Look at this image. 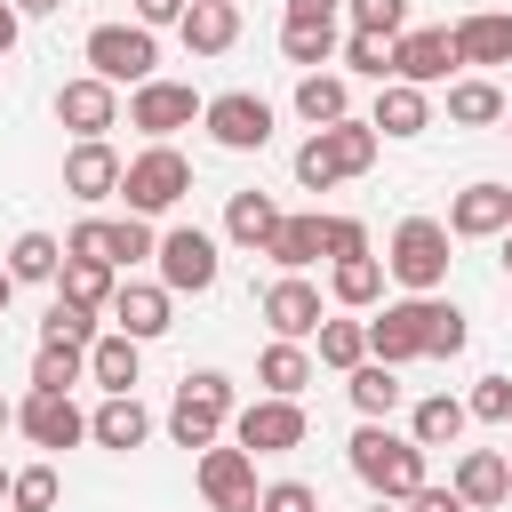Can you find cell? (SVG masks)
<instances>
[{"label":"cell","mask_w":512,"mask_h":512,"mask_svg":"<svg viewBox=\"0 0 512 512\" xmlns=\"http://www.w3.org/2000/svg\"><path fill=\"white\" fill-rule=\"evenodd\" d=\"M112 288H120V272L96 264V256H64V272H56V296L80 304V312H112Z\"/></svg>","instance_id":"obj_28"},{"label":"cell","mask_w":512,"mask_h":512,"mask_svg":"<svg viewBox=\"0 0 512 512\" xmlns=\"http://www.w3.org/2000/svg\"><path fill=\"white\" fill-rule=\"evenodd\" d=\"M224 8H240V0H224Z\"/></svg>","instance_id":"obj_59"},{"label":"cell","mask_w":512,"mask_h":512,"mask_svg":"<svg viewBox=\"0 0 512 512\" xmlns=\"http://www.w3.org/2000/svg\"><path fill=\"white\" fill-rule=\"evenodd\" d=\"M344 392H352L360 424H384V416L400 408V368H384V360H360V368L344 376Z\"/></svg>","instance_id":"obj_33"},{"label":"cell","mask_w":512,"mask_h":512,"mask_svg":"<svg viewBox=\"0 0 512 512\" xmlns=\"http://www.w3.org/2000/svg\"><path fill=\"white\" fill-rule=\"evenodd\" d=\"M368 128H376V136H392V144H400V136H424V128H432V96H424V88H408V80H384V88H376Z\"/></svg>","instance_id":"obj_23"},{"label":"cell","mask_w":512,"mask_h":512,"mask_svg":"<svg viewBox=\"0 0 512 512\" xmlns=\"http://www.w3.org/2000/svg\"><path fill=\"white\" fill-rule=\"evenodd\" d=\"M56 120H64L80 144H96L104 128H120V88H104L96 72H80V80L56 88Z\"/></svg>","instance_id":"obj_17"},{"label":"cell","mask_w":512,"mask_h":512,"mask_svg":"<svg viewBox=\"0 0 512 512\" xmlns=\"http://www.w3.org/2000/svg\"><path fill=\"white\" fill-rule=\"evenodd\" d=\"M504 240H512V224H504Z\"/></svg>","instance_id":"obj_60"},{"label":"cell","mask_w":512,"mask_h":512,"mask_svg":"<svg viewBox=\"0 0 512 512\" xmlns=\"http://www.w3.org/2000/svg\"><path fill=\"white\" fill-rule=\"evenodd\" d=\"M296 112H304L312 128L352 120V88H344V72H304V80H296Z\"/></svg>","instance_id":"obj_35"},{"label":"cell","mask_w":512,"mask_h":512,"mask_svg":"<svg viewBox=\"0 0 512 512\" xmlns=\"http://www.w3.org/2000/svg\"><path fill=\"white\" fill-rule=\"evenodd\" d=\"M344 456H352L360 488H376L384 504H408V496L424 488V448H416L408 432H392V424H360Z\"/></svg>","instance_id":"obj_2"},{"label":"cell","mask_w":512,"mask_h":512,"mask_svg":"<svg viewBox=\"0 0 512 512\" xmlns=\"http://www.w3.org/2000/svg\"><path fill=\"white\" fill-rule=\"evenodd\" d=\"M184 192H192V160H184L176 144H144V152L120 168V200H128V216H168Z\"/></svg>","instance_id":"obj_5"},{"label":"cell","mask_w":512,"mask_h":512,"mask_svg":"<svg viewBox=\"0 0 512 512\" xmlns=\"http://www.w3.org/2000/svg\"><path fill=\"white\" fill-rule=\"evenodd\" d=\"M160 248V232H152V216H104V264L112 272H128V264H144Z\"/></svg>","instance_id":"obj_36"},{"label":"cell","mask_w":512,"mask_h":512,"mask_svg":"<svg viewBox=\"0 0 512 512\" xmlns=\"http://www.w3.org/2000/svg\"><path fill=\"white\" fill-rule=\"evenodd\" d=\"M64 272V240L56 232H16L8 240V280L16 288H40V280H56Z\"/></svg>","instance_id":"obj_32"},{"label":"cell","mask_w":512,"mask_h":512,"mask_svg":"<svg viewBox=\"0 0 512 512\" xmlns=\"http://www.w3.org/2000/svg\"><path fill=\"white\" fill-rule=\"evenodd\" d=\"M16 24H24V16H16V8L0 0V64H8V48H16Z\"/></svg>","instance_id":"obj_50"},{"label":"cell","mask_w":512,"mask_h":512,"mask_svg":"<svg viewBox=\"0 0 512 512\" xmlns=\"http://www.w3.org/2000/svg\"><path fill=\"white\" fill-rule=\"evenodd\" d=\"M152 264H160V288H168V296H208L216 272H224L216 232H200V224H168L160 248H152Z\"/></svg>","instance_id":"obj_7"},{"label":"cell","mask_w":512,"mask_h":512,"mask_svg":"<svg viewBox=\"0 0 512 512\" xmlns=\"http://www.w3.org/2000/svg\"><path fill=\"white\" fill-rule=\"evenodd\" d=\"M96 336H104V328H96V312H80V304H64V296H56V304H48V320H40V344H80V352H88Z\"/></svg>","instance_id":"obj_42"},{"label":"cell","mask_w":512,"mask_h":512,"mask_svg":"<svg viewBox=\"0 0 512 512\" xmlns=\"http://www.w3.org/2000/svg\"><path fill=\"white\" fill-rule=\"evenodd\" d=\"M8 424H16V408H8V400H0V432H8Z\"/></svg>","instance_id":"obj_54"},{"label":"cell","mask_w":512,"mask_h":512,"mask_svg":"<svg viewBox=\"0 0 512 512\" xmlns=\"http://www.w3.org/2000/svg\"><path fill=\"white\" fill-rule=\"evenodd\" d=\"M336 56H344V72H360V80H376V88L392 80V40H384V32H352Z\"/></svg>","instance_id":"obj_41"},{"label":"cell","mask_w":512,"mask_h":512,"mask_svg":"<svg viewBox=\"0 0 512 512\" xmlns=\"http://www.w3.org/2000/svg\"><path fill=\"white\" fill-rule=\"evenodd\" d=\"M200 128H208L224 152H264V144H272V104H264L256 88H224V96L200 104Z\"/></svg>","instance_id":"obj_9"},{"label":"cell","mask_w":512,"mask_h":512,"mask_svg":"<svg viewBox=\"0 0 512 512\" xmlns=\"http://www.w3.org/2000/svg\"><path fill=\"white\" fill-rule=\"evenodd\" d=\"M192 480H200V504L208 512H256V456L248 448H200L192 456Z\"/></svg>","instance_id":"obj_11"},{"label":"cell","mask_w":512,"mask_h":512,"mask_svg":"<svg viewBox=\"0 0 512 512\" xmlns=\"http://www.w3.org/2000/svg\"><path fill=\"white\" fill-rule=\"evenodd\" d=\"M56 496H64L56 464H24V472H8V512H56Z\"/></svg>","instance_id":"obj_40"},{"label":"cell","mask_w":512,"mask_h":512,"mask_svg":"<svg viewBox=\"0 0 512 512\" xmlns=\"http://www.w3.org/2000/svg\"><path fill=\"white\" fill-rule=\"evenodd\" d=\"M176 40H184L192 56H224V48L240 40V8H224V0H192L184 24H176Z\"/></svg>","instance_id":"obj_24"},{"label":"cell","mask_w":512,"mask_h":512,"mask_svg":"<svg viewBox=\"0 0 512 512\" xmlns=\"http://www.w3.org/2000/svg\"><path fill=\"white\" fill-rule=\"evenodd\" d=\"M304 400H248V408H232V448H248V456H280V448H304Z\"/></svg>","instance_id":"obj_10"},{"label":"cell","mask_w":512,"mask_h":512,"mask_svg":"<svg viewBox=\"0 0 512 512\" xmlns=\"http://www.w3.org/2000/svg\"><path fill=\"white\" fill-rule=\"evenodd\" d=\"M88 440H96V448H112V456H128V448H144V440H152V408H144L136 392H104V408L88 416Z\"/></svg>","instance_id":"obj_21"},{"label":"cell","mask_w":512,"mask_h":512,"mask_svg":"<svg viewBox=\"0 0 512 512\" xmlns=\"http://www.w3.org/2000/svg\"><path fill=\"white\" fill-rule=\"evenodd\" d=\"M272 232H280V200H272V192H232V200H224V240H232V248H256V256H264Z\"/></svg>","instance_id":"obj_26"},{"label":"cell","mask_w":512,"mask_h":512,"mask_svg":"<svg viewBox=\"0 0 512 512\" xmlns=\"http://www.w3.org/2000/svg\"><path fill=\"white\" fill-rule=\"evenodd\" d=\"M432 312H440V296H400V304H384L376 320H360V328H368V360H384V368L424 360V352H432Z\"/></svg>","instance_id":"obj_8"},{"label":"cell","mask_w":512,"mask_h":512,"mask_svg":"<svg viewBox=\"0 0 512 512\" xmlns=\"http://www.w3.org/2000/svg\"><path fill=\"white\" fill-rule=\"evenodd\" d=\"M344 8H352V32H384V40L408 32V0H344Z\"/></svg>","instance_id":"obj_44"},{"label":"cell","mask_w":512,"mask_h":512,"mask_svg":"<svg viewBox=\"0 0 512 512\" xmlns=\"http://www.w3.org/2000/svg\"><path fill=\"white\" fill-rule=\"evenodd\" d=\"M336 48H344L336 16H288V24H280V56H288V64H304V72L336 64Z\"/></svg>","instance_id":"obj_25"},{"label":"cell","mask_w":512,"mask_h":512,"mask_svg":"<svg viewBox=\"0 0 512 512\" xmlns=\"http://www.w3.org/2000/svg\"><path fill=\"white\" fill-rule=\"evenodd\" d=\"M368 512H392V504H384V496H376V504H368Z\"/></svg>","instance_id":"obj_55"},{"label":"cell","mask_w":512,"mask_h":512,"mask_svg":"<svg viewBox=\"0 0 512 512\" xmlns=\"http://www.w3.org/2000/svg\"><path fill=\"white\" fill-rule=\"evenodd\" d=\"M8 8H16V16H56L64 0H8Z\"/></svg>","instance_id":"obj_52"},{"label":"cell","mask_w":512,"mask_h":512,"mask_svg":"<svg viewBox=\"0 0 512 512\" xmlns=\"http://www.w3.org/2000/svg\"><path fill=\"white\" fill-rule=\"evenodd\" d=\"M512 224V184H464L456 200H448V240H496Z\"/></svg>","instance_id":"obj_18"},{"label":"cell","mask_w":512,"mask_h":512,"mask_svg":"<svg viewBox=\"0 0 512 512\" xmlns=\"http://www.w3.org/2000/svg\"><path fill=\"white\" fill-rule=\"evenodd\" d=\"M320 256H328V264L376 256V248H368V224H360V216H320Z\"/></svg>","instance_id":"obj_43"},{"label":"cell","mask_w":512,"mask_h":512,"mask_svg":"<svg viewBox=\"0 0 512 512\" xmlns=\"http://www.w3.org/2000/svg\"><path fill=\"white\" fill-rule=\"evenodd\" d=\"M504 272H512V240H504Z\"/></svg>","instance_id":"obj_56"},{"label":"cell","mask_w":512,"mask_h":512,"mask_svg":"<svg viewBox=\"0 0 512 512\" xmlns=\"http://www.w3.org/2000/svg\"><path fill=\"white\" fill-rule=\"evenodd\" d=\"M448 488L464 496V512L512 504V456H496V448H464V456H456V480H448Z\"/></svg>","instance_id":"obj_20"},{"label":"cell","mask_w":512,"mask_h":512,"mask_svg":"<svg viewBox=\"0 0 512 512\" xmlns=\"http://www.w3.org/2000/svg\"><path fill=\"white\" fill-rule=\"evenodd\" d=\"M184 8H192V0H136V24H144V32H160V24H184Z\"/></svg>","instance_id":"obj_48"},{"label":"cell","mask_w":512,"mask_h":512,"mask_svg":"<svg viewBox=\"0 0 512 512\" xmlns=\"http://www.w3.org/2000/svg\"><path fill=\"white\" fill-rule=\"evenodd\" d=\"M344 0H288V16H336Z\"/></svg>","instance_id":"obj_51"},{"label":"cell","mask_w":512,"mask_h":512,"mask_svg":"<svg viewBox=\"0 0 512 512\" xmlns=\"http://www.w3.org/2000/svg\"><path fill=\"white\" fill-rule=\"evenodd\" d=\"M504 136H512V104H504Z\"/></svg>","instance_id":"obj_57"},{"label":"cell","mask_w":512,"mask_h":512,"mask_svg":"<svg viewBox=\"0 0 512 512\" xmlns=\"http://www.w3.org/2000/svg\"><path fill=\"white\" fill-rule=\"evenodd\" d=\"M464 336H472V328H464V312L440 296V312H432V352H424V360H456V352H464Z\"/></svg>","instance_id":"obj_46"},{"label":"cell","mask_w":512,"mask_h":512,"mask_svg":"<svg viewBox=\"0 0 512 512\" xmlns=\"http://www.w3.org/2000/svg\"><path fill=\"white\" fill-rule=\"evenodd\" d=\"M232 376L224 368H192L184 384H176V400H168V440L176 448H216V432L232 424Z\"/></svg>","instance_id":"obj_4"},{"label":"cell","mask_w":512,"mask_h":512,"mask_svg":"<svg viewBox=\"0 0 512 512\" xmlns=\"http://www.w3.org/2000/svg\"><path fill=\"white\" fill-rule=\"evenodd\" d=\"M120 168H128V160H120L104 136H96V144H72V152H64V192L88 200V208H96V200H120Z\"/></svg>","instance_id":"obj_19"},{"label":"cell","mask_w":512,"mask_h":512,"mask_svg":"<svg viewBox=\"0 0 512 512\" xmlns=\"http://www.w3.org/2000/svg\"><path fill=\"white\" fill-rule=\"evenodd\" d=\"M448 72H456L448 24H424V32H400V40H392V80H408V88H448Z\"/></svg>","instance_id":"obj_14"},{"label":"cell","mask_w":512,"mask_h":512,"mask_svg":"<svg viewBox=\"0 0 512 512\" xmlns=\"http://www.w3.org/2000/svg\"><path fill=\"white\" fill-rule=\"evenodd\" d=\"M408 512H464V496H456V488H432V480H424V488L408 496Z\"/></svg>","instance_id":"obj_49"},{"label":"cell","mask_w":512,"mask_h":512,"mask_svg":"<svg viewBox=\"0 0 512 512\" xmlns=\"http://www.w3.org/2000/svg\"><path fill=\"white\" fill-rule=\"evenodd\" d=\"M328 296H336L344 312H368V304L384 296V256H344V264H328Z\"/></svg>","instance_id":"obj_34"},{"label":"cell","mask_w":512,"mask_h":512,"mask_svg":"<svg viewBox=\"0 0 512 512\" xmlns=\"http://www.w3.org/2000/svg\"><path fill=\"white\" fill-rule=\"evenodd\" d=\"M88 376H96L104 392H136V376H144V344H128L120 328H104V336L88 344Z\"/></svg>","instance_id":"obj_29"},{"label":"cell","mask_w":512,"mask_h":512,"mask_svg":"<svg viewBox=\"0 0 512 512\" xmlns=\"http://www.w3.org/2000/svg\"><path fill=\"white\" fill-rule=\"evenodd\" d=\"M264 256H272L280 272H304V264H320V216H280V232L264 240Z\"/></svg>","instance_id":"obj_37"},{"label":"cell","mask_w":512,"mask_h":512,"mask_svg":"<svg viewBox=\"0 0 512 512\" xmlns=\"http://www.w3.org/2000/svg\"><path fill=\"white\" fill-rule=\"evenodd\" d=\"M464 416H480V424H512V376H480L472 400H464Z\"/></svg>","instance_id":"obj_45"},{"label":"cell","mask_w":512,"mask_h":512,"mask_svg":"<svg viewBox=\"0 0 512 512\" xmlns=\"http://www.w3.org/2000/svg\"><path fill=\"white\" fill-rule=\"evenodd\" d=\"M112 328H120L128 344H152V336L176 328V296H168L160 280H120V288H112Z\"/></svg>","instance_id":"obj_15"},{"label":"cell","mask_w":512,"mask_h":512,"mask_svg":"<svg viewBox=\"0 0 512 512\" xmlns=\"http://www.w3.org/2000/svg\"><path fill=\"white\" fill-rule=\"evenodd\" d=\"M448 40H456V64H512V16H504V8H472V16H456Z\"/></svg>","instance_id":"obj_22"},{"label":"cell","mask_w":512,"mask_h":512,"mask_svg":"<svg viewBox=\"0 0 512 512\" xmlns=\"http://www.w3.org/2000/svg\"><path fill=\"white\" fill-rule=\"evenodd\" d=\"M200 104L208 96H192V80H144L128 88V128H144V144H168L176 128L200 120Z\"/></svg>","instance_id":"obj_12"},{"label":"cell","mask_w":512,"mask_h":512,"mask_svg":"<svg viewBox=\"0 0 512 512\" xmlns=\"http://www.w3.org/2000/svg\"><path fill=\"white\" fill-rule=\"evenodd\" d=\"M256 384H264V400H296V392L312 384V352H304V344H280V336H272V344L256 352Z\"/></svg>","instance_id":"obj_30"},{"label":"cell","mask_w":512,"mask_h":512,"mask_svg":"<svg viewBox=\"0 0 512 512\" xmlns=\"http://www.w3.org/2000/svg\"><path fill=\"white\" fill-rule=\"evenodd\" d=\"M504 88L496 80H480V72H464V80H448V120L456 128H504Z\"/></svg>","instance_id":"obj_27"},{"label":"cell","mask_w":512,"mask_h":512,"mask_svg":"<svg viewBox=\"0 0 512 512\" xmlns=\"http://www.w3.org/2000/svg\"><path fill=\"white\" fill-rule=\"evenodd\" d=\"M376 128L368 120H328V128H312L304 144H296V184L304 192H328V184H344V176H368L376 168Z\"/></svg>","instance_id":"obj_1"},{"label":"cell","mask_w":512,"mask_h":512,"mask_svg":"<svg viewBox=\"0 0 512 512\" xmlns=\"http://www.w3.org/2000/svg\"><path fill=\"white\" fill-rule=\"evenodd\" d=\"M256 312H264V328H272L280 344H312V328L328 320V312H320V288H312L304 272H280V280L264 288V304H256Z\"/></svg>","instance_id":"obj_13"},{"label":"cell","mask_w":512,"mask_h":512,"mask_svg":"<svg viewBox=\"0 0 512 512\" xmlns=\"http://www.w3.org/2000/svg\"><path fill=\"white\" fill-rule=\"evenodd\" d=\"M88 376V352L80 344H40L32 352V392H72Z\"/></svg>","instance_id":"obj_39"},{"label":"cell","mask_w":512,"mask_h":512,"mask_svg":"<svg viewBox=\"0 0 512 512\" xmlns=\"http://www.w3.org/2000/svg\"><path fill=\"white\" fill-rule=\"evenodd\" d=\"M384 280H400L408 296H440L448 288V224L440 216H400L384 240Z\"/></svg>","instance_id":"obj_3"},{"label":"cell","mask_w":512,"mask_h":512,"mask_svg":"<svg viewBox=\"0 0 512 512\" xmlns=\"http://www.w3.org/2000/svg\"><path fill=\"white\" fill-rule=\"evenodd\" d=\"M0 504H8V472H0Z\"/></svg>","instance_id":"obj_58"},{"label":"cell","mask_w":512,"mask_h":512,"mask_svg":"<svg viewBox=\"0 0 512 512\" xmlns=\"http://www.w3.org/2000/svg\"><path fill=\"white\" fill-rule=\"evenodd\" d=\"M312 352H320V368L352 376V368L368 360V328H360V320H320V328H312Z\"/></svg>","instance_id":"obj_38"},{"label":"cell","mask_w":512,"mask_h":512,"mask_svg":"<svg viewBox=\"0 0 512 512\" xmlns=\"http://www.w3.org/2000/svg\"><path fill=\"white\" fill-rule=\"evenodd\" d=\"M8 296H16V280H8V264H0V312H8Z\"/></svg>","instance_id":"obj_53"},{"label":"cell","mask_w":512,"mask_h":512,"mask_svg":"<svg viewBox=\"0 0 512 512\" xmlns=\"http://www.w3.org/2000/svg\"><path fill=\"white\" fill-rule=\"evenodd\" d=\"M16 432L32 448H80L88 440V416L72 408V392H24L16 400Z\"/></svg>","instance_id":"obj_16"},{"label":"cell","mask_w":512,"mask_h":512,"mask_svg":"<svg viewBox=\"0 0 512 512\" xmlns=\"http://www.w3.org/2000/svg\"><path fill=\"white\" fill-rule=\"evenodd\" d=\"M256 512H320V496H312V480H272V488H256Z\"/></svg>","instance_id":"obj_47"},{"label":"cell","mask_w":512,"mask_h":512,"mask_svg":"<svg viewBox=\"0 0 512 512\" xmlns=\"http://www.w3.org/2000/svg\"><path fill=\"white\" fill-rule=\"evenodd\" d=\"M464 424H472V416H464V400H456V392H424V400H416V416H408V440H416V448H456V440H464Z\"/></svg>","instance_id":"obj_31"},{"label":"cell","mask_w":512,"mask_h":512,"mask_svg":"<svg viewBox=\"0 0 512 512\" xmlns=\"http://www.w3.org/2000/svg\"><path fill=\"white\" fill-rule=\"evenodd\" d=\"M88 72L104 88H144V80H160V40L144 24H96L88 32Z\"/></svg>","instance_id":"obj_6"}]
</instances>
